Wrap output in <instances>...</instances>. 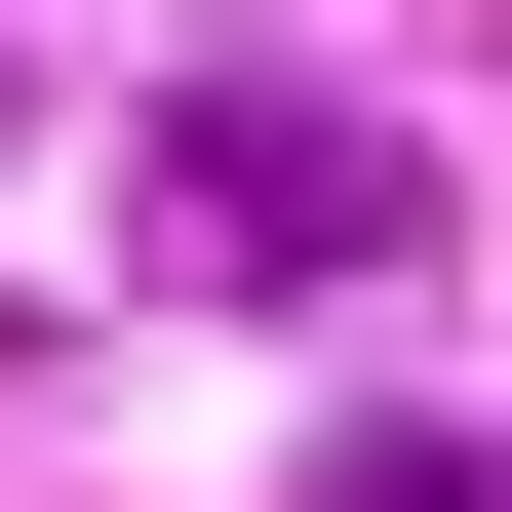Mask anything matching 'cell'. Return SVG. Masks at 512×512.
<instances>
[{
  "instance_id": "obj_1",
  "label": "cell",
  "mask_w": 512,
  "mask_h": 512,
  "mask_svg": "<svg viewBox=\"0 0 512 512\" xmlns=\"http://www.w3.org/2000/svg\"><path fill=\"white\" fill-rule=\"evenodd\" d=\"M394 237H434V158H394V119H276V79H197V119H158V276H197V316L394 276Z\"/></svg>"
},
{
  "instance_id": "obj_2",
  "label": "cell",
  "mask_w": 512,
  "mask_h": 512,
  "mask_svg": "<svg viewBox=\"0 0 512 512\" xmlns=\"http://www.w3.org/2000/svg\"><path fill=\"white\" fill-rule=\"evenodd\" d=\"M0 119H40V79H0Z\"/></svg>"
}]
</instances>
